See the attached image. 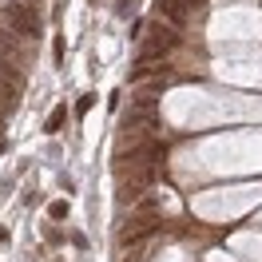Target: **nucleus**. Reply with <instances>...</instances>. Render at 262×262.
<instances>
[{
    "instance_id": "nucleus-7",
    "label": "nucleus",
    "mask_w": 262,
    "mask_h": 262,
    "mask_svg": "<svg viewBox=\"0 0 262 262\" xmlns=\"http://www.w3.org/2000/svg\"><path fill=\"white\" fill-rule=\"evenodd\" d=\"M68 214V203H52V219H64Z\"/></svg>"
},
{
    "instance_id": "nucleus-1",
    "label": "nucleus",
    "mask_w": 262,
    "mask_h": 262,
    "mask_svg": "<svg viewBox=\"0 0 262 262\" xmlns=\"http://www.w3.org/2000/svg\"><path fill=\"white\" fill-rule=\"evenodd\" d=\"M175 44H179V32H175V28H163V24H155V28H151V40L143 44V60H159V56H167Z\"/></svg>"
},
{
    "instance_id": "nucleus-8",
    "label": "nucleus",
    "mask_w": 262,
    "mask_h": 262,
    "mask_svg": "<svg viewBox=\"0 0 262 262\" xmlns=\"http://www.w3.org/2000/svg\"><path fill=\"white\" fill-rule=\"evenodd\" d=\"M183 4H187V8H199V4H203V0H183Z\"/></svg>"
},
{
    "instance_id": "nucleus-3",
    "label": "nucleus",
    "mask_w": 262,
    "mask_h": 262,
    "mask_svg": "<svg viewBox=\"0 0 262 262\" xmlns=\"http://www.w3.org/2000/svg\"><path fill=\"white\" fill-rule=\"evenodd\" d=\"M28 56H24V48H20L12 36H0V72H8L12 80H16V68L24 64Z\"/></svg>"
},
{
    "instance_id": "nucleus-2",
    "label": "nucleus",
    "mask_w": 262,
    "mask_h": 262,
    "mask_svg": "<svg viewBox=\"0 0 262 262\" xmlns=\"http://www.w3.org/2000/svg\"><path fill=\"white\" fill-rule=\"evenodd\" d=\"M4 20H8V28L20 32V36H40V20H36V12L28 4H12V8L4 12Z\"/></svg>"
},
{
    "instance_id": "nucleus-4",
    "label": "nucleus",
    "mask_w": 262,
    "mask_h": 262,
    "mask_svg": "<svg viewBox=\"0 0 262 262\" xmlns=\"http://www.w3.org/2000/svg\"><path fill=\"white\" fill-rule=\"evenodd\" d=\"M159 16H163L175 32H183V28H187V4H183V0H159Z\"/></svg>"
},
{
    "instance_id": "nucleus-6",
    "label": "nucleus",
    "mask_w": 262,
    "mask_h": 262,
    "mask_svg": "<svg viewBox=\"0 0 262 262\" xmlns=\"http://www.w3.org/2000/svg\"><path fill=\"white\" fill-rule=\"evenodd\" d=\"M68 119V107H56V112L48 115V131H60V123Z\"/></svg>"
},
{
    "instance_id": "nucleus-5",
    "label": "nucleus",
    "mask_w": 262,
    "mask_h": 262,
    "mask_svg": "<svg viewBox=\"0 0 262 262\" xmlns=\"http://www.w3.org/2000/svg\"><path fill=\"white\" fill-rule=\"evenodd\" d=\"M16 99H20L16 80H4V72H0V103H4V112H12V107H16Z\"/></svg>"
}]
</instances>
